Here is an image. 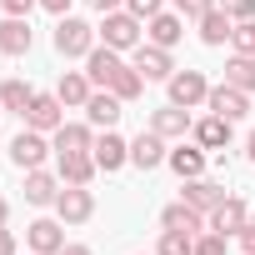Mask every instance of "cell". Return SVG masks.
Segmentation results:
<instances>
[{
  "label": "cell",
  "mask_w": 255,
  "mask_h": 255,
  "mask_svg": "<svg viewBox=\"0 0 255 255\" xmlns=\"http://www.w3.org/2000/svg\"><path fill=\"white\" fill-rule=\"evenodd\" d=\"M245 155H250V160H255V130H250V145H245Z\"/></svg>",
  "instance_id": "7bdbcfd3"
},
{
  "label": "cell",
  "mask_w": 255,
  "mask_h": 255,
  "mask_svg": "<svg viewBox=\"0 0 255 255\" xmlns=\"http://www.w3.org/2000/svg\"><path fill=\"white\" fill-rule=\"evenodd\" d=\"M150 130L165 135V140H185V130H190V110H180V105H160V110H150Z\"/></svg>",
  "instance_id": "d6986e66"
},
{
  "label": "cell",
  "mask_w": 255,
  "mask_h": 255,
  "mask_svg": "<svg viewBox=\"0 0 255 255\" xmlns=\"http://www.w3.org/2000/svg\"><path fill=\"white\" fill-rule=\"evenodd\" d=\"M95 170H100V165H95L90 150H85V155H55V175H60L65 185H90Z\"/></svg>",
  "instance_id": "7402d4cb"
},
{
  "label": "cell",
  "mask_w": 255,
  "mask_h": 255,
  "mask_svg": "<svg viewBox=\"0 0 255 255\" xmlns=\"http://www.w3.org/2000/svg\"><path fill=\"white\" fill-rule=\"evenodd\" d=\"M100 35H105V45H110V50H135V45L145 40V20H140V15H130V10L120 5V10H110V15H105Z\"/></svg>",
  "instance_id": "7a4b0ae2"
},
{
  "label": "cell",
  "mask_w": 255,
  "mask_h": 255,
  "mask_svg": "<svg viewBox=\"0 0 255 255\" xmlns=\"http://www.w3.org/2000/svg\"><path fill=\"white\" fill-rule=\"evenodd\" d=\"M245 220H250V210H245V200L240 195H225L210 215H205V230H220V235H240L245 230Z\"/></svg>",
  "instance_id": "9c48e42d"
},
{
  "label": "cell",
  "mask_w": 255,
  "mask_h": 255,
  "mask_svg": "<svg viewBox=\"0 0 255 255\" xmlns=\"http://www.w3.org/2000/svg\"><path fill=\"white\" fill-rule=\"evenodd\" d=\"M165 165L180 175V180H195V175H205V145H175L170 155H165Z\"/></svg>",
  "instance_id": "44dd1931"
},
{
  "label": "cell",
  "mask_w": 255,
  "mask_h": 255,
  "mask_svg": "<svg viewBox=\"0 0 255 255\" xmlns=\"http://www.w3.org/2000/svg\"><path fill=\"white\" fill-rule=\"evenodd\" d=\"M165 85H170V105H180V110H195V105H205V95H210V80H205L200 70H175Z\"/></svg>",
  "instance_id": "5b68a950"
},
{
  "label": "cell",
  "mask_w": 255,
  "mask_h": 255,
  "mask_svg": "<svg viewBox=\"0 0 255 255\" xmlns=\"http://www.w3.org/2000/svg\"><path fill=\"white\" fill-rule=\"evenodd\" d=\"M225 85L255 95V55H230V60H225Z\"/></svg>",
  "instance_id": "4316f807"
},
{
  "label": "cell",
  "mask_w": 255,
  "mask_h": 255,
  "mask_svg": "<svg viewBox=\"0 0 255 255\" xmlns=\"http://www.w3.org/2000/svg\"><path fill=\"white\" fill-rule=\"evenodd\" d=\"M215 5H220V0H175V10H180L185 20H200V15L215 10Z\"/></svg>",
  "instance_id": "d6a6232c"
},
{
  "label": "cell",
  "mask_w": 255,
  "mask_h": 255,
  "mask_svg": "<svg viewBox=\"0 0 255 255\" xmlns=\"http://www.w3.org/2000/svg\"><path fill=\"white\" fill-rule=\"evenodd\" d=\"M50 150H55V145L45 140V130H30V125L10 140V160H15V170H40Z\"/></svg>",
  "instance_id": "3957f363"
},
{
  "label": "cell",
  "mask_w": 255,
  "mask_h": 255,
  "mask_svg": "<svg viewBox=\"0 0 255 255\" xmlns=\"http://www.w3.org/2000/svg\"><path fill=\"white\" fill-rule=\"evenodd\" d=\"M55 215H60L65 225H85V220L95 215V190H90V185H60Z\"/></svg>",
  "instance_id": "277c9868"
},
{
  "label": "cell",
  "mask_w": 255,
  "mask_h": 255,
  "mask_svg": "<svg viewBox=\"0 0 255 255\" xmlns=\"http://www.w3.org/2000/svg\"><path fill=\"white\" fill-rule=\"evenodd\" d=\"M95 165L110 175V170H120V165H130V140H120L115 130H105V135H95Z\"/></svg>",
  "instance_id": "7c38bea8"
},
{
  "label": "cell",
  "mask_w": 255,
  "mask_h": 255,
  "mask_svg": "<svg viewBox=\"0 0 255 255\" xmlns=\"http://www.w3.org/2000/svg\"><path fill=\"white\" fill-rule=\"evenodd\" d=\"M155 255H195V235H185V230H160Z\"/></svg>",
  "instance_id": "f546056e"
},
{
  "label": "cell",
  "mask_w": 255,
  "mask_h": 255,
  "mask_svg": "<svg viewBox=\"0 0 255 255\" xmlns=\"http://www.w3.org/2000/svg\"><path fill=\"white\" fill-rule=\"evenodd\" d=\"M235 240H240V250H245V255H255V215L245 220V230H240Z\"/></svg>",
  "instance_id": "d590c367"
},
{
  "label": "cell",
  "mask_w": 255,
  "mask_h": 255,
  "mask_svg": "<svg viewBox=\"0 0 255 255\" xmlns=\"http://www.w3.org/2000/svg\"><path fill=\"white\" fill-rule=\"evenodd\" d=\"M5 220H10V200H5V195H0V225H5Z\"/></svg>",
  "instance_id": "b9f144b4"
},
{
  "label": "cell",
  "mask_w": 255,
  "mask_h": 255,
  "mask_svg": "<svg viewBox=\"0 0 255 255\" xmlns=\"http://www.w3.org/2000/svg\"><path fill=\"white\" fill-rule=\"evenodd\" d=\"M25 125H30V130L55 135L60 125H65V100H60V95H40V90H35V100L25 105Z\"/></svg>",
  "instance_id": "8992f818"
},
{
  "label": "cell",
  "mask_w": 255,
  "mask_h": 255,
  "mask_svg": "<svg viewBox=\"0 0 255 255\" xmlns=\"http://www.w3.org/2000/svg\"><path fill=\"white\" fill-rule=\"evenodd\" d=\"M180 200H190L195 210H215L220 200H225V185H215V180H205V175H195V180H185V190H180Z\"/></svg>",
  "instance_id": "cb8c5ba5"
},
{
  "label": "cell",
  "mask_w": 255,
  "mask_h": 255,
  "mask_svg": "<svg viewBox=\"0 0 255 255\" xmlns=\"http://www.w3.org/2000/svg\"><path fill=\"white\" fill-rule=\"evenodd\" d=\"M205 110H210V115H225V120H240V115H250V95L220 80V85H210V95H205Z\"/></svg>",
  "instance_id": "ba28073f"
},
{
  "label": "cell",
  "mask_w": 255,
  "mask_h": 255,
  "mask_svg": "<svg viewBox=\"0 0 255 255\" xmlns=\"http://www.w3.org/2000/svg\"><path fill=\"white\" fill-rule=\"evenodd\" d=\"M165 135H155V130H140L135 140H130V165H140V170H155V165H165Z\"/></svg>",
  "instance_id": "9a60e30c"
},
{
  "label": "cell",
  "mask_w": 255,
  "mask_h": 255,
  "mask_svg": "<svg viewBox=\"0 0 255 255\" xmlns=\"http://www.w3.org/2000/svg\"><path fill=\"white\" fill-rule=\"evenodd\" d=\"M230 30H235V20H230L220 5L200 15V40H205V45H225V40H230Z\"/></svg>",
  "instance_id": "484cf974"
},
{
  "label": "cell",
  "mask_w": 255,
  "mask_h": 255,
  "mask_svg": "<svg viewBox=\"0 0 255 255\" xmlns=\"http://www.w3.org/2000/svg\"><path fill=\"white\" fill-rule=\"evenodd\" d=\"M120 65H125V60H120V50H110V45H95V50L85 55V75H90V85H100V90H110V80H115Z\"/></svg>",
  "instance_id": "5bb4252c"
},
{
  "label": "cell",
  "mask_w": 255,
  "mask_h": 255,
  "mask_svg": "<svg viewBox=\"0 0 255 255\" xmlns=\"http://www.w3.org/2000/svg\"><path fill=\"white\" fill-rule=\"evenodd\" d=\"M230 45H235V55H255V20H235Z\"/></svg>",
  "instance_id": "4dcf8cb0"
},
{
  "label": "cell",
  "mask_w": 255,
  "mask_h": 255,
  "mask_svg": "<svg viewBox=\"0 0 255 255\" xmlns=\"http://www.w3.org/2000/svg\"><path fill=\"white\" fill-rule=\"evenodd\" d=\"M110 90H115L120 100H135V95L145 90V75H140L135 65H120V70H115V80H110Z\"/></svg>",
  "instance_id": "f1b7e54d"
},
{
  "label": "cell",
  "mask_w": 255,
  "mask_h": 255,
  "mask_svg": "<svg viewBox=\"0 0 255 255\" xmlns=\"http://www.w3.org/2000/svg\"><path fill=\"white\" fill-rule=\"evenodd\" d=\"M30 255H35V250H30Z\"/></svg>",
  "instance_id": "f6af8a7d"
},
{
  "label": "cell",
  "mask_w": 255,
  "mask_h": 255,
  "mask_svg": "<svg viewBox=\"0 0 255 255\" xmlns=\"http://www.w3.org/2000/svg\"><path fill=\"white\" fill-rule=\"evenodd\" d=\"M0 115H5V105H0Z\"/></svg>",
  "instance_id": "ee69618b"
},
{
  "label": "cell",
  "mask_w": 255,
  "mask_h": 255,
  "mask_svg": "<svg viewBox=\"0 0 255 255\" xmlns=\"http://www.w3.org/2000/svg\"><path fill=\"white\" fill-rule=\"evenodd\" d=\"M125 10L140 15V20H150V15H160V10H165V0H125Z\"/></svg>",
  "instance_id": "e575fe53"
},
{
  "label": "cell",
  "mask_w": 255,
  "mask_h": 255,
  "mask_svg": "<svg viewBox=\"0 0 255 255\" xmlns=\"http://www.w3.org/2000/svg\"><path fill=\"white\" fill-rule=\"evenodd\" d=\"M25 240H30L35 255H60V250H65V220H60V215H55V220H35V225L25 230Z\"/></svg>",
  "instance_id": "8fae6325"
},
{
  "label": "cell",
  "mask_w": 255,
  "mask_h": 255,
  "mask_svg": "<svg viewBox=\"0 0 255 255\" xmlns=\"http://www.w3.org/2000/svg\"><path fill=\"white\" fill-rule=\"evenodd\" d=\"M55 95H60L65 105H80V110H85V100L95 95V85H90V75H85V70H65V75H60V85H55Z\"/></svg>",
  "instance_id": "d4e9b609"
},
{
  "label": "cell",
  "mask_w": 255,
  "mask_h": 255,
  "mask_svg": "<svg viewBox=\"0 0 255 255\" xmlns=\"http://www.w3.org/2000/svg\"><path fill=\"white\" fill-rule=\"evenodd\" d=\"M40 10H50V15H70V0H40Z\"/></svg>",
  "instance_id": "f35d334b"
},
{
  "label": "cell",
  "mask_w": 255,
  "mask_h": 255,
  "mask_svg": "<svg viewBox=\"0 0 255 255\" xmlns=\"http://www.w3.org/2000/svg\"><path fill=\"white\" fill-rule=\"evenodd\" d=\"M30 100H35V90H30L25 80H15V75L0 85V105H5V110H15V115H25V105H30Z\"/></svg>",
  "instance_id": "83f0119b"
},
{
  "label": "cell",
  "mask_w": 255,
  "mask_h": 255,
  "mask_svg": "<svg viewBox=\"0 0 255 255\" xmlns=\"http://www.w3.org/2000/svg\"><path fill=\"white\" fill-rule=\"evenodd\" d=\"M0 5H5V15H30L40 0H0Z\"/></svg>",
  "instance_id": "8d00e7d4"
},
{
  "label": "cell",
  "mask_w": 255,
  "mask_h": 255,
  "mask_svg": "<svg viewBox=\"0 0 255 255\" xmlns=\"http://www.w3.org/2000/svg\"><path fill=\"white\" fill-rule=\"evenodd\" d=\"M55 155H85V150H95V130L90 125H75V120H65L60 130H55Z\"/></svg>",
  "instance_id": "2e32d148"
},
{
  "label": "cell",
  "mask_w": 255,
  "mask_h": 255,
  "mask_svg": "<svg viewBox=\"0 0 255 255\" xmlns=\"http://www.w3.org/2000/svg\"><path fill=\"white\" fill-rule=\"evenodd\" d=\"M95 25L90 20H80V15H60V25H55V50L65 55V60H85L90 50H95Z\"/></svg>",
  "instance_id": "6da1fadb"
},
{
  "label": "cell",
  "mask_w": 255,
  "mask_h": 255,
  "mask_svg": "<svg viewBox=\"0 0 255 255\" xmlns=\"http://www.w3.org/2000/svg\"><path fill=\"white\" fill-rule=\"evenodd\" d=\"M220 10L230 20H255V0H220Z\"/></svg>",
  "instance_id": "836d02e7"
},
{
  "label": "cell",
  "mask_w": 255,
  "mask_h": 255,
  "mask_svg": "<svg viewBox=\"0 0 255 255\" xmlns=\"http://www.w3.org/2000/svg\"><path fill=\"white\" fill-rule=\"evenodd\" d=\"M145 80H170L175 75V60H170V50H160V45H150V40H140L135 45V60H130Z\"/></svg>",
  "instance_id": "30bf717a"
},
{
  "label": "cell",
  "mask_w": 255,
  "mask_h": 255,
  "mask_svg": "<svg viewBox=\"0 0 255 255\" xmlns=\"http://www.w3.org/2000/svg\"><path fill=\"white\" fill-rule=\"evenodd\" d=\"M60 185H65V180H60V175H50L45 165H40V170H25V200H30V205H55Z\"/></svg>",
  "instance_id": "603a6c76"
},
{
  "label": "cell",
  "mask_w": 255,
  "mask_h": 255,
  "mask_svg": "<svg viewBox=\"0 0 255 255\" xmlns=\"http://www.w3.org/2000/svg\"><path fill=\"white\" fill-rule=\"evenodd\" d=\"M195 255H225V235H220V230L195 235Z\"/></svg>",
  "instance_id": "1f68e13d"
},
{
  "label": "cell",
  "mask_w": 255,
  "mask_h": 255,
  "mask_svg": "<svg viewBox=\"0 0 255 255\" xmlns=\"http://www.w3.org/2000/svg\"><path fill=\"white\" fill-rule=\"evenodd\" d=\"M230 125H235V120H225V115H205V120L190 125V135H195V145H205V150H225V145H230Z\"/></svg>",
  "instance_id": "ffe728a7"
},
{
  "label": "cell",
  "mask_w": 255,
  "mask_h": 255,
  "mask_svg": "<svg viewBox=\"0 0 255 255\" xmlns=\"http://www.w3.org/2000/svg\"><path fill=\"white\" fill-rule=\"evenodd\" d=\"M120 95L115 90H95L90 100H85V120L95 125V130H115V120H120Z\"/></svg>",
  "instance_id": "4fadbf2b"
},
{
  "label": "cell",
  "mask_w": 255,
  "mask_h": 255,
  "mask_svg": "<svg viewBox=\"0 0 255 255\" xmlns=\"http://www.w3.org/2000/svg\"><path fill=\"white\" fill-rule=\"evenodd\" d=\"M60 255H95V250H90V245H75V240H65V250H60Z\"/></svg>",
  "instance_id": "60d3db41"
},
{
  "label": "cell",
  "mask_w": 255,
  "mask_h": 255,
  "mask_svg": "<svg viewBox=\"0 0 255 255\" xmlns=\"http://www.w3.org/2000/svg\"><path fill=\"white\" fill-rule=\"evenodd\" d=\"M30 45H35V30H30L25 15H5L0 20V50L5 55H25Z\"/></svg>",
  "instance_id": "e0dca14e"
},
{
  "label": "cell",
  "mask_w": 255,
  "mask_h": 255,
  "mask_svg": "<svg viewBox=\"0 0 255 255\" xmlns=\"http://www.w3.org/2000/svg\"><path fill=\"white\" fill-rule=\"evenodd\" d=\"M0 255H15V235H10L5 225H0Z\"/></svg>",
  "instance_id": "ab89813d"
},
{
  "label": "cell",
  "mask_w": 255,
  "mask_h": 255,
  "mask_svg": "<svg viewBox=\"0 0 255 255\" xmlns=\"http://www.w3.org/2000/svg\"><path fill=\"white\" fill-rule=\"evenodd\" d=\"M180 35H185V15H180V10H160V15L145 20V40L160 45V50H175Z\"/></svg>",
  "instance_id": "52a82bcc"
},
{
  "label": "cell",
  "mask_w": 255,
  "mask_h": 255,
  "mask_svg": "<svg viewBox=\"0 0 255 255\" xmlns=\"http://www.w3.org/2000/svg\"><path fill=\"white\" fill-rule=\"evenodd\" d=\"M85 5H90V10H100V15H110V10H120V5H125V0H85Z\"/></svg>",
  "instance_id": "74e56055"
},
{
  "label": "cell",
  "mask_w": 255,
  "mask_h": 255,
  "mask_svg": "<svg viewBox=\"0 0 255 255\" xmlns=\"http://www.w3.org/2000/svg\"><path fill=\"white\" fill-rule=\"evenodd\" d=\"M160 225H165V230L200 235V230H205V210H195L190 200H175V205H165V210H160Z\"/></svg>",
  "instance_id": "ac0fdd59"
}]
</instances>
